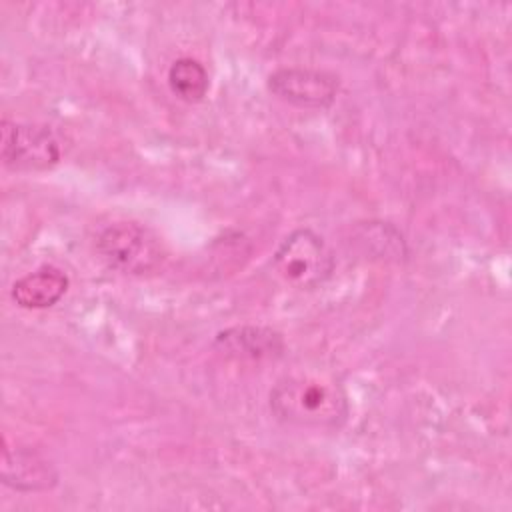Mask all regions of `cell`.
<instances>
[{
    "label": "cell",
    "mask_w": 512,
    "mask_h": 512,
    "mask_svg": "<svg viewBox=\"0 0 512 512\" xmlns=\"http://www.w3.org/2000/svg\"><path fill=\"white\" fill-rule=\"evenodd\" d=\"M268 404L276 420L310 430H340L350 416L344 388L310 374L280 378L270 390Z\"/></svg>",
    "instance_id": "cell-1"
},
{
    "label": "cell",
    "mask_w": 512,
    "mask_h": 512,
    "mask_svg": "<svg viewBox=\"0 0 512 512\" xmlns=\"http://www.w3.org/2000/svg\"><path fill=\"white\" fill-rule=\"evenodd\" d=\"M96 250L112 270L130 276L150 274L166 260L162 238L134 220H116L104 226L96 236Z\"/></svg>",
    "instance_id": "cell-2"
},
{
    "label": "cell",
    "mask_w": 512,
    "mask_h": 512,
    "mask_svg": "<svg viewBox=\"0 0 512 512\" xmlns=\"http://www.w3.org/2000/svg\"><path fill=\"white\" fill-rule=\"evenodd\" d=\"M272 266L286 284L310 290L332 276L336 260L320 234L310 228H296L274 250Z\"/></svg>",
    "instance_id": "cell-3"
},
{
    "label": "cell",
    "mask_w": 512,
    "mask_h": 512,
    "mask_svg": "<svg viewBox=\"0 0 512 512\" xmlns=\"http://www.w3.org/2000/svg\"><path fill=\"white\" fill-rule=\"evenodd\" d=\"M2 162L14 172H40L62 160V140L52 126L2 120Z\"/></svg>",
    "instance_id": "cell-4"
},
{
    "label": "cell",
    "mask_w": 512,
    "mask_h": 512,
    "mask_svg": "<svg viewBox=\"0 0 512 512\" xmlns=\"http://www.w3.org/2000/svg\"><path fill=\"white\" fill-rule=\"evenodd\" d=\"M340 82L334 74L316 68H278L268 76V90L280 100L308 110L330 108Z\"/></svg>",
    "instance_id": "cell-5"
},
{
    "label": "cell",
    "mask_w": 512,
    "mask_h": 512,
    "mask_svg": "<svg viewBox=\"0 0 512 512\" xmlns=\"http://www.w3.org/2000/svg\"><path fill=\"white\" fill-rule=\"evenodd\" d=\"M0 478L4 486L18 492H46L58 484V470L38 450L4 442Z\"/></svg>",
    "instance_id": "cell-6"
},
{
    "label": "cell",
    "mask_w": 512,
    "mask_h": 512,
    "mask_svg": "<svg viewBox=\"0 0 512 512\" xmlns=\"http://www.w3.org/2000/svg\"><path fill=\"white\" fill-rule=\"evenodd\" d=\"M214 348L232 360H272L282 356V334L268 326H234L216 334Z\"/></svg>",
    "instance_id": "cell-7"
},
{
    "label": "cell",
    "mask_w": 512,
    "mask_h": 512,
    "mask_svg": "<svg viewBox=\"0 0 512 512\" xmlns=\"http://www.w3.org/2000/svg\"><path fill=\"white\" fill-rule=\"evenodd\" d=\"M68 276L56 266H40L34 272L20 276L10 290L12 300L26 310H42L50 308L68 290Z\"/></svg>",
    "instance_id": "cell-8"
},
{
    "label": "cell",
    "mask_w": 512,
    "mask_h": 512,
    "mask_svg": "<svg viewBox=\"0 0 512 512\" xmlns=\"http://www.w3.org/2000/svg\"><path fill=\"white\" fill-rule=\"evenodd\" d=\"M168 86L176 98L188 104L200 102L208 88V72L196 58H178L168 68Z\"/></svg>",
    "instance_id": "cell-9"
}]
</instances>
